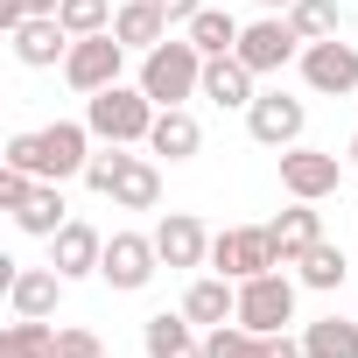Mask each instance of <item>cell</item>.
<instances>
[{
  "mask_svg": "<svg viewBox=\"0 0 358 358\" xmlns=\"http://www.w3.org/2000/svg\"><path fill=\"white\" fill-rule=\"evenodd\" d=\"M141 92L155 106H183V99H204V50L190 36H169L141 57Z\"/></svg>",
  "mask_w": 358,
  "mask_h": 358,
  "instance_id": "6da1fadb",
  "label": "cell"
},
{
  "mask_svg": "<svg viewBox=\"0 0 358 358\" xmlns=\"http://www.w3.org/2000/svg\"><path fill=\"white\" fill-rule=\"evenodd\" d=\"M155 113H162V106H155L141 85H106V92L85 99V127H92L99 141H113V148L148 141V134H155Z\"/></svg>",
  "mask_w": 358,
  "mask_h": 358,
  "instance_id": "7a4b0ae2",
  "label": "cell"
},
{
  "mask_svg": "<svg viewBox=\"0 0 358 358\" xmlns=\"http://www.w3.org/2000/svg\"><path fill=\"white\" fill-rule=\"evenodd\" d=\"M92 127L85 120H50V127H36V176L43 183H71V176H85L92 169Z\"/></svg>",
  "mask_w": 358,
  "mask_h": 358,
  "instance_id": "3957f363",
  "label": "cell"
},
{
  "mask_svg": "<svg viewBox=\"0 0 358 358\" xmlns=\"http://www.w3.org/2000/svg\"><path fill=\"white\" fill-rule=\"evenodd\" d=\"M239 323H246V330H260V337L288 330V323H295V281H288L281 267H267V274L239 281Z\"/></svg>",
  "mask_w": 358,
  "mask_h": 358,
  "instance_id": "277c9868",
  "label": "cell"
},
{
  "mask_svg": "<svg viewBox=\"0 0 358 358\" xmlns=\"http://www.w3.org/2000/svg\"><path fill=\"white\" fill-rule=\"evenodd\" d=\"M120 71H127V43L106 29V36H78L71 43V57H64V78H71V92H106V85H120Z\"/></svg>",
  "mask_w": 358,
  "mask_h": 358,
  "instance_id": "5b68a950",
  "label": "cell"
},
{
  "mask_svg": "<svg viewBox=\"0 0 358 358\" xmlns=\"http://www.w3.org/2000/svg\"><path fill=\"white\" fill-rule=\"evenodd\" d=\"M211 267H218L225 281H253V274L281 267L274 232H267V225H232V232H218V239H211Z\"/></svg>",
  "mask_w": 358,
  "mask_h": 358,
  "instance_id": "8992f818",
  "label": "cell"
},
{
  "mask_svg": "<svg viewBox=\"0 0 358 358\" xmlns=\"http://www.w3.org/2000/svg\"><path fill=\"white\" fill-rule=\"evenodd\" d=\"M337 183H344V162L337 155H323V148H281V190L288 197H302V204H323V197H337Z\"/></svg>",
  "mask_w": 358,
  "mask_h": 358,
  "instance_id": "52a82bcc",
  "label": "cell"
},
{
  "mask_svg": "<svg viewBox=\"0 0 358 358\" xmlns=\"http://www.w3.org/2000/svg\"><path fill=\"white\" fill-rule=\"evenodd\" d=\"M155 267H162V253H155V232H113V239H106V260H99V274H106L120 295L148 288V281H155Z\"/></svg>",
  "mask_w": 358,
  "mask_h": 358,
  "instance_id": "ba28073f",
  "label": "cell"
},
{
  "mask_svg": "<svg viewBox=\"0 0 358 358\" xmlns=\"http://www.w3.org/2000/svg\"><path fill=\"white\" fill-rule=\"evenodd\" d=\"M302 85H309V92H330V99L358 92V43H344V36L302 43Z\"/></svg>",
  "mask_w": 358,
  "mask_h": 358,
  "instance_id": "9c48e42d",
  "label": "cell"
},
{
  "mask_svg": "<svg viewBox=\"0 0 358 358\" xmlns=\"http://www.w3.org/2000/svg\"><path fill=\"white\" fill-rule=\"evenodd\" d=\"M295 43H302V36H295V22H288V15H260V22H246V36H239V50H232V57H239L253 78H267V71H281V64L295 57Z\"/></svg>",
  "mask_w": 358,
  "mask_h": 358,
  "instance_id": "30bf717a",
  "label": "cell"
},
{
  "mask_svg": "<svg viewBox=\"0 0 358 358\" xmlns=\"http://www.w3.org/2000/svg\"><path fill=\"white\" fill-rule=\"evenodd\" d=\"M302 127H309V106L288 99V92H260V99L246 106V134H253L260 148H295Z\"/></svg>",
  "mask_w": 358,
  "mask_h": 358,
  "instance_id": "8fae6325",
  "label": "cell"
},
{
  "mask_svg": "<svg viewBox=\"0 0 358 358\" xmlns=\"http://www.w3.org/2000/svg\"><path fill=\"white\" fill-rule=\"evenodd\" d=\"M155 253H162V267H204V260H211V232H204V218L169 211V218L155 225Z\"/></svg>",
  "mask_w": 358,
  "mask_h": 358,
  "instance_id": "7c38bea8",
  "label": "cell"
},
{
  "mask_svg": "<svg viewBox=\"0 0 358 358\" xmlns=\"http://www.w3.org/2000/svg\"><path fill=\"white\" fill-rule=\"evenodd\" d=\"M8 36H15V64H29V71H50V64L71 57V29H64L57 15H29V22L8 29Z\"/></svg>",
  "mask_w": 358,
  "mask_h": 358,
  "instance_id": "4fadbf2b",
  "label": "cell"
},
{
  "mask_svg": "<svg viewBox=\"0 0 358 358\" xmlns=\"http://www.w3.org/2000/svg\"><path fill=\"white\" fill-rule=\"evenodd\" d=\"M99 260H106V239H99L85 218H71V225L50 239V267H57L64 281H85V274H99Z\"/></svg>",
  "mask_w": 358,
  "mask_h": 358,
  "instance_id": "5bb4252c",
  "label": "cell"
},
{
  "mask_svg": "<svg viewBox=\"0 0 358 358\" xmlns=\"http://www.w3.org/2000/svg\"><path fill=\"white\" fill-rule=\"evenodd\" d=\"M183 316H190L197 330L232 323V316H239V281H225V274H197V281H190V295H183Z\"/></svg>",
  "mask_w": 358,
  "mask_h": 358,
  "instance_id": "9a60e30c",
  "label": "cell"
},
{
  "mask_svg": "<svg viewBox=\"0 0 358 358\" xmlns=\"http://www.w3.org/2000/svg\"><path fill=\"white\" fill-rule=\"evenodd\" d=\"M57 302H64V274L57 267H15V281H8V309L15 316H57Z\"/></svg>",
  "mask_w": 358,
  "mask_h": 358,
  "instance_id": "2e32d148",
  "label": "cell"
},
{
  "mask_svg": "<svg viewBox=\"0 0 358 358\" xmlns=\"http://www.w3.org/2000/svg\"><path fill=\"white\" fill-rule=\"evenodd\" d=\"M141 351L148 358H204V337H197V323L190 316H148L141 323Z\"/></svg>",
  "mask_w": 358,
  "mask_h": 358,
  "instance_id": "e0dca14e",
  "label": "cell"
},
{
  "mask_svg": "<svg viewBox=\"0 0 358 358\" xmlns=\"http://www.w3.org/2000/svg\"><path fill=\"white\" fill-rule=\"evenodd\" d=\"M267 232H274V253H281V267H295V260H302V253H309V246L323 239V211L295 197V204H288V211H281V218H274Z\"/></svg>",
  "mask_w": 358,
  "mask_h": 358,
  "instance_id": "ac0fdd59",
  "label": "cell"
},
{
  "mask_svg": "<svg viewBox=\"0 0 358 358\" xmlns=\"http://www.w3.org/2000/svg\"><path fill=\"white\" fill-rule=\"evenodd\" d=\"M204 148V127L183 113V106H162L155 113V134H148V155H169V162H190Z\"/></svg>",
  "mask_w": 358,
  "mask_h": 358,
  "instance_id": "d6986e66",
  "label": "cell"
},
{
  "mask_svg": "<svg viewBox=\"0 0 358 358\" xmlns=\"http://www.w3.org/2000/svg\"><path fill=\"white\" fill-rule=\"evenodd\" d=\"M113 36H120L127 50H141V57H148L155 43H169V15L155 8V0H127V8L113 15Z\"/></svg>",
  "mask_w": 358,
  "mask_h": 358,
  "instance_id": "ffe728a7",
  "label": "cell"
},
{
  "mask_svg": "<svg viewBox=\"0 0 358 358\" xmlns=\"http://www.w3.org/2000/svg\"><path fill=\"white\" fill-rule=\"evenodd\" d=\"M204 99L211 106H253L260 92H253V71L239 57H204Z\"/></svg>",
  "mask_w": 358,
  "mask_h": 358,
  "instance_id": "44dd1931",
  "label": "cell"
},
{
  "mask_svg": "<svg viewBox=\"0 0 358 358\" xmlns=\"http://www.w3.org/2000/svg\"><path fill=\"white\" fill-rule=\"evenodd\" d=\"M15 225L29 232V239H57L64 225H71V204H64V183H36V197L15 211Z\"/></svg>",
  "mask_w": 358,
  "mask_h": 358,
  "instance_id": "7402d4cb",
  "label": "cell"
},
{
  "mask_svg": "<svg viewBox=\"0 0 358 358\" xmlns=\"http://www.w3.org/2000/svg\"><path fill=\"white\" fill-rule=\"evenodd\" d=\"M113 204H120V211H155V204H162V169H155L148 155H127L120 183H113Z\"/></svg>",
  "mask_w": 358,
  "mask_h": 358,
  "instance_id": "603a6c76",
  "label": "cell"
},
{
  "mask_svg": "<svg viewBox=\"0 0 358 358\" xmlns=\"http://www.w3.org/2000/svg\"><path fill=\"white\" fill-rule=\"evenodd\" d=\"M57 323L50 316H15L8 330H0V358H57Z\"/></svg>",
  "mask_w": 358,
  "mask_h": 358,
  "instance_id": "cb8c5ba5",
  "label": "cell"
},
{
  "mask_svg": "<svg viewBox=\"0 0 358 358\" xmlns=\"http://www.w3.org/2000/svg\"><path fill=\"white\" fill-rule=\"evenodd\" d=\"M183 36H190L204 57H232V50H239V36H246V22H232L225 8H197V22H190Z\"/></svg>",
  "mask_w": 358,
  "mask_h": 358,
  "instance_id": "d4e9b609",
  "label": "cell"
},
{
  "mask_svg": "<svg viewBox=\"0 0 358 358\" xmlns=\"http://www.w3.org/2000/svg\"><path fill=\"white\" fill-rule=\"evenodd\" d=\"M302 351H309V358H358V323L316 316V323H302Z\"/></svg>",
  "mask_w": 358,
  "mask_h": 358,
  "instance_id": "484cf974",
  "label": "cell"
},
{
  "mask_svg": "<svg viewBox=\"0 0 358 358\" xmlns=\"http://www.w3.org/2000/svg\"><path fill=\"white\" fill-rule=\"evenodd\" d=\"M288 22H295V36H302V43H330V36L344 29V8H337V0H295Z\"/></svg>",
  "mask_w": 358,
  "mask_h": 358,
  "instance_id": "4316f807",
  "label": "cell"
},
{
  "mask_svg": "<svg viewBox=\"0 0 358 358\" xmlns=\"http://www.w3.org/2000/svg\"><path fill=\"white\" fill-rule=\"evenodd\" d=\"M295 267H302V288H323V295H330V288L351 274V267H344V246H330V239H316V246H309Z\"/></svg>",
  "mask_w": 358,
  "mask_h": 358,
  "instance_id": "83f0119b",
  "label": "cell"
},
{
  "mask_svg": "<svg viewBox=\"0 0 358 358\" xmlns=\"http://www.w3.org/2000/svg\"><path fill=\"white\" fill-rule=\"evenodd\" d=\"M113 15H120L113 0H64V8H57V22L71 29V43H78V36H106Z\"/></svg>",
  "mask_w": 358,
  "mask_h": 358,
  "instance_id": "f1b7e54d",
  "label": "cell"
},
{
  "mask_svg": "<svg viewBox=\"0 0 358 358\" xmlns=\"http://www.w3.org/2000/svg\"><path fill=\"white\" fill-rule=\"evenodd\" d=\"M204 358H260V330H246V323L232 316V323L204 330Z\"/></svg>",
  "mask_w": 358,
  "mask_h": 358,
  "instance_id": "f546056e",
  "label": "cell"
},
{
  "mask_svg": "<svg viewBox=\"0 0 358 358\" xmlns=\"http://www.w3.org/2000/svg\"><path fill=\"white\" fill-rule=\"evenodd\" d=\"M36 183H43V176H29V169H15V162H0V211H22V204L36 197Z\"/></svg>",
  "mask_w": 358,
  "mask_h": 358,
  "instance_id": "4dcf8cb0",
  "label": "cell"
},
{
  "mask_svg": "<svg viewBox=\"0 0 358 358\" xmlns=\"http://www.w3.org/2000/svg\"><path fill=\"white\" fill-rule=\"evenodd\" d=\"M120 169H127V148H113V141H106V155H92V169H85V183H92L99 197H113V183H120Z\"/></svg>",
  "mask_w": 358,
  "mask_h": 358,
  "instance_id": "1f68e13d",
  "label": "cell"
},
{
  "mask_svg": "<svg viewBox=\"0 0 358 358\" xmlns=\"http://www.w3.org/2000/svg\"><path fill=\"white\" fill-rule=\"evenodd\" d=\"M57 358H106V337L85 330V323H71V330L57 337Z\"/></svg>",
  "mask_w": 358,
  "mask_h": 358,
  "instance_id": "d6a6232c",
  "label": "cell"
},
{
  "mask_svg": "<svg viewBox=\"0 0 358 358\" xmlns=\"http://www.w3.org/2000/svg\"><path fill=\"white\" fill-rule=\"evenodd\" d=\"M64 0H0V29H22L29 15H57Z\"/></svg>",
  "mask_w": 358,
  "mask_h": 358,
  "instance_id": "836d02e7",
  "label": "cell"
},
{
  "mask_svg": "<svg viewBox=\"0 0 358 358\" xmlns=\"http://www.w3.org/2000/svg\"><path fill=\"white\" fill-rule=\"evenodd\" d=\"M0 162H15V169L36 176V134H8V155H0Z\"/></svg>",
  "mask_w": 358,
  "mask_h": 358,
  "instance_id": "e575fe53",
  "label": "cell"
},
{
  "mask_svg": "<svg viewBox=\"0 0 358 358\" xmlns=\"http://www.w3.org/2000/svg\"><path fill=\"white\" fill-rule=\"evenodd\" d=\"M260 358H309V351H302V337L274 330V337H260Z\"/></svg>",
  "mask_w": 358,
  "mask_h": 358,
  "instance_id": "d590c367",
  "label": "cell"
},
{
  "mask_svg": "<svg viewBox=\"0 0 358 358\" xmlns=\"http://www.w3.org/2000/svg\"><path fill=\"white\" fill-rule=\"evenodd\" d=\"M155 8L169 15V29H190V22H197V8H204V0H155Z\"/></svg>",
  "mask_w": 358,
  "mask_h": 358,
  "instance_id": "8d00e7d4",
  "label": "cell"
},
{
  "mask_svg": "<svg viewBox=\"0 0 358 358\" xmlns=\"http://www.w3.org/2000/svg\"><path fill=\"white\" fill-rule=\"evenodd\" d=\"M260 8H267V15H288V8H295V0H260Z\"/></svg>",
  "mask_w": 358,
  "mask_h": 358,
  "instance_id": "74e56055",
  "label": "cell"
},
{
  "mask_svg": "<svg viewBox=\"0 0 358 358\" xmlns=\"http://www.w3.org/2000/svg\"><path fill=\"white\" fill-rule=\"evenodd\" d=\"M351 162H358V134H351Z\"/></svg>",
  "mask_w": 358,
  "mask_h": 358,
  "instance_id": "f35d334b",
  "label": "cell"
}]
</instances>
